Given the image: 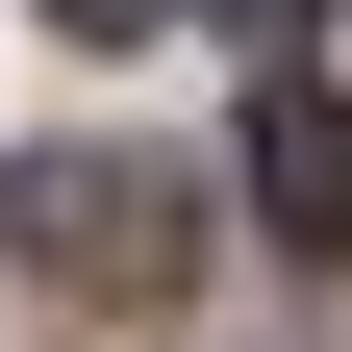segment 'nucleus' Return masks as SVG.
<instances>
[{"label":"nucleus","mask_w":352,"mask_h":352,"mask_svg":"<svg viewBox=\"0 0 352 352\" xmlns=\"http://www.w3.org/2000/svg\"><path fill=\"white\" fill-rule=\"evenodd\" d=\"M25 252H51L76 302H176V176L151 151H51L25 176Z\"/></svg>","instance_id":"1"},{"label":"nucleus","mask_w":352,"mask_h":352,"mask_svg":"<svg viewBox=\"0 0 352 352\" xmlns=\"http://www.w3.org/2000/svg\"><path fill=\"white\" fill-rule=\"evenodd\" d=\"M252 201H277V252H302V277H352V101H327V76H252Z\"/></svg>","instance_id":"2"},{"label":"nucleus","mask_w":352,"mask_h":352,"mask_svg":"<svg viewBox=\"0 0 352 352\" xmlns=\"http://www.w3.org/2000/svg\"><path fill=\"white\" fill-rule=\"evenodd\" d=\"M176 25H277V51H302V0H176Z\"/></svg>","instance_id":"3"},{"label":"nucleus","mask_w":352,"mask_h":352,"mask_svg":"<svg viewBox=\"0 0 352 352\" xmlns=\"http://www.w3.org/2000/svg\"><path fill=\"white\" fill-rule=\"evenodd\" d=\"M51 25H176V0H51Z\"/></svg>","instance_id":"4"}]
</instances>
